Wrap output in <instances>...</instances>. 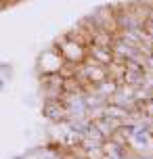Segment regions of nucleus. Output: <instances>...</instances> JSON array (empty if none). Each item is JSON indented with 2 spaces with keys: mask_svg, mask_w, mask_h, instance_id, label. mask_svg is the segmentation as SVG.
I'll return each instance as SVG.
<instances>
[{
  "mask_svg": "<svg viewBox=\"0 0 153 159\" xmlns=\"http://www.w3.org/2000/svg\"><path fill=\"white\" fill-rule=\"evenodd\" d=\"M0 88H2V84H0Z\"/></svg>",
  "mask_w": 153,
  "mask_h": 159,
  "instance_id": "obj_1",
  "label": "nucleus"
}]
</instances>
